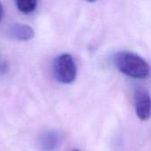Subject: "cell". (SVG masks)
<instances>
[{"instance_id":"cell-1","label":"cell","mask_w":151,"mask_h":151,"mask_svg":"<svg viewBox=\"0 0 151 151\" xmlns=\"http://www.w3.org/2000/svg\"><path fill=\"white\" fill-rule=\"evenodd\" d=\"M116 67L124 74L134 79H145L150 74V65L139 55L129 52L120 51L114 57Z\"/></svg>"},{"instance_id":"cell-2","label":"cell","mask_w":151,"mask_h":151,"mask_svg":"<svg viewBox=\"0 0 151 151\" xmlns=\"http://www.w3.org/2000/svg\"><path fill=\"white\" fill-rule=\"evenodd\" d=\"M52 70L55 79L64 84L73 82L77 75V67L73 57L65 53L58 56L52 65Z\"/></svg>"},{"instance_id":"cell-3","label":"cell","mask_w":151,"mask_h":151,"mask_svg":"<svg viewBox=\"0 0 151 151\" xmlns=\"http://www.w3.org/2000/svg\"><path fill=\"white\" fill-rule=\"evenodd\" d=\"M134 107L137 118L147 121L151 117V96L144 88H138L134 92Z\"/></svg>"},{"instance_id":"cell-4","label":"cell","mask_w":151,"mask_h":151,"mask_svg":"<svg viewBox=\"0 0 151 151\" xmlns=\"http://www.w3.org/2000/svg\"><path fill=\"white\" fill-rule=\"evenodd\" d=\"M62 143V136L57 131H46L38 139V148L41 151H56Z\"/></svg>"},{"instance_id":"cell-5","label":"cell","mask_w":151,"mask_h":151,"mask_svg":"<svg viewBox=\"0 0 151 151\" xmlns=\"http://www.w3.org/2000/svg\"><path fill=\"white\" fill-rule=\"evenodd\" d=\"M9 37L16 41H29L35 36L34 29L25 24H14L7 32Z\"/></svg>"},{"instance_id":"cell-6","label":"cell","mask_w":151,"mask_h":151,"mask_svg":"<svg viewBox=\"0 0 151 151\" xmlns=\"http://www.w3.org/2000/svg\"><path fill=\"white\" fill-rule=\"evenodd\" d=\"M17 8L23 13L33 12L37 5V0H15Z\"/></svg>"},{"instance_id":"cell-7","label":"cell","mask_w":151,"mask_h":151,"mask_svg":"<svg viewBox=\"0 0 151 151\" xmlns=\"http://www.w3.org/2000/svg\"><path fill=\"white\" fill-rule=\"evenodd\" d=\"M3 16H4V8H3V5L0 2V22L3 19Z\"/></svg>"},{"instance_id":"cell-8","label":"cell","mask_w":151,"mask_h":151,"mask_svg":"<svg viewBox=\"0 0 151 151\" xmlns=\"http://www.w3.org/2000/svg\"><path fill=\"white\" fill-rule=\"evenodd\" d=\"M88 2H90V3H93V2H95V1H96V0H87Z\"/></svg>"},{"instance_id":"cell-9","label":"cell","mask_w":151,"mask_h":151,"mask_svg":"<svg viewBox=\"0 0 151 151\" xmlns=\"http://www.w3.org/2000/svg\"><path fill=\"white\" fill-rule=\"evenodd\" d=\"M73 151H81V150H73Z\"/></svg>"}]
</instances>
